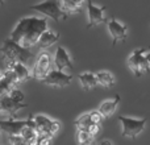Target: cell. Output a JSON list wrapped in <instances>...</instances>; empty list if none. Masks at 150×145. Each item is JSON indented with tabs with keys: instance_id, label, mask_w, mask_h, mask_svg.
<instances>
[{
	"instance_id": "6da1fadb",
	"label": "cell",
	"mask_w": 150,
	"mask_h": 145,
	"mask_svg": "<svg viewBox=\"0 0 150 145\" xmlns=\"http://www.w3.org/2000/svg\"><path fill=\"white\" fill-rule=\"evenodd\" d=\"M47 31V18L38 16H26L18 20L13 31L11 32L9 38L17 42L25 49L38 45L41 36Z\"/></svg>"
},
{
	"instance_id": "7a4b0ae2",
	"label": "cell",
	"mask_w": 150,
	"mask_h": 145,
	"mask_svg": "<svg viewBox=\"0 0 150 145\" xmlns=\"http://www.w3.org/2000/svg\"><path fill=\"white\" fill-rule=\"evenodd\" d=\"M1 58L8 66L12 63H29L34 58V54L29 49H25L9 37L3 41V45L0 46Z\"/></svg>"
},
{
	"instance_id": "3957f363",
	"label": "cell",
	"mask_w": 150,
	"mask_h": 145,
	"mask_svg": "<svg viewBox=\"0 0 150 145\" xmlns=\"http://www.w3.org/2000/svg\"><path fill=\"white\" fill-rule=\"evenodd\" d=\"M29 8L42 13L46 17L53 18L54 21H62L69 17L65 13V11H63L61 0L59 1H44V3H40V4H33Z\"/></svg>"
},
{
	"instance_id": "277c9868",
	"label": "cell",
	"mask_w": 150,
	"mask_h": 145,
	"mask_svg": "<svg viewBox=\"0 0 150 145\" xmlns=\"http://www.w3.org/2000/svg\"><path fill=\"white\" fill-rule=\"evenodd\" d=\"M119 122L121 123V135L124 137L136 139L144 132L146 127V119H134L129 116H119Z\"/></svg>"
},
{
	"instance_id": "5b68a950",
	"label": "cell",
	"mask_w": 150,
	"mask_h": 145,
	"mask_svg": "<svg viewBox=\"0 0 150 145\" xmlns=\"http://www.w3.org/2000/svg\"><path fill=\"white\" fill-rule=\"evenodd\" d=\"M26 127L36 128V123H34L33 117L26 120H17V119H11V117L4 120L0 119V129L7 133L8 136H20L23 129Z\"/></svg>"
},
{
	"instance_id": "8992f818",
	"label": "cell",
	"mask_w": 150,
	"mask_h": 145,
	"mask_svg": "<svg viewBox=\"0 0 150 145\" xmlns=\"http://www.w3.org/2000/svg\"><path fill=\"white\" fill-rule=\"evenodd\" d=\"M33 120L36 123L37 132L40 136H47V137H53L55 133L59 131L61 123L57 120H53L50 117H47L46 115L37 114L33 116Z\"/></svg>"
},
{
	"instance_id": "52a82bcc",
	"label": "cell",
	"mask_w": 150,
	"mask_h": 145,
	"mask_svg": "<svg viewBox=\"0 0 150 145\" xmlns=\"http://www.w3.org/2000/svg\"><path fill=\"white\" fill-rule=\"evenodd\" d=\"M145 54V49H136L128 58V66L136 77H141L142 74L150 70L148 62H146Z\"/></svg>"
},
{
	"instance_id": "ba28073f",
	"label": "cell",
	"mask_w": 150,
	"mask_h": 145,
	"mask_svg": "<svg viewBox=\"0 0 150 145\" xmlns=\"http://www.w3.org/2000/svg\"><path fill=\"white\" fill-rule=\"evenodd\" d=\"M52 66V57L47 53H42L37 57L36 62H34L33 70H32V78L37 80H42L44 82L45 78L49 75V72L52 71L50 69Z\"/></svg>"
},
{
	"instance_id": "9c48e42d",
	"label": "cell",
	"mask_w": 150,
	"mask_h": 145,
	"mask_svg": "<svg viewBox=\"0 0 150 145\" xmlns=\"http://www.w3.org/2000/svg\"><path fill=\"white\" fill-rule=\"evenodd\" d=\"M87 28H93V26H98L101 23H107L105 15H104V11L105 7H100V5L93 4L92 1H87Z\"/></svg>"
},
{
	"instance_id": "30bf717a",
	"label": "cell",
	"mask_w": 150,
	"mask_h": 145,
	"mask_svg": "<svg viewBox=\"0 0 150 145\" xmlns=\"http://www.w3.org/2000/svg\"><path fill=\"white\" fill-rule=\"evenodd\" d=\"M107 29L113 40V46L120 41H125L128 37V26L117 21L116 18H109L107 20Z\"/></svg>"
},
{
	"instance_id": "8fae6325",
	"label": "cell",
	"mask_w": 150,
	"mask_h": 145,
	"mask_svg": "<svg viewBox=\"0 0 150 145\" xmlns=\"http://www.w3.org/2000/svg\"><path fill=\"white\" fill-rule=\"evenodd\" d=\"M71 80H73L71 74H66V72L54 69L45 78L44 83L47 86H52V87H66L67 85H70Z\"/></svg>"
},
{
	"instance_id": "7c38bea8",
	"label": "cell",
	"mask_w": 150,
	"mask_h": 145,
	"mask_svg": "<svg viewBox=\"0 0 150 145\" xmlns=\"http://www.w3.org/2000/svg\"><path fill=\"white\" fill-rule=\"evenodd\" d=\"M23 108H26V104L18 103V102H16L15 99L9 95L0 99V112L7 114L11 119H16V114Z\"/></svg>"
},
{
	"instance_id": "4fadbf2b",
	"label": "cell",
	"mask_w": 150,
	"mask_h": 145,
	"mask_svg": "<svg viewBox=\"0 0 150 145\" xmlns=\"http://www.w3.org/2000/svg\"><path fill=\"white\" fill-rule=\"evenodd\" d=\"M54 66L57 70L63 71L65 69H73V60L69 52L63 46H58L54 54Z\"/></svg>"
},
{
	"instance_id": "5bb4252c",
	"label": "cell",
	"mask_w": 150,
	"mask_h": 145,
	"mask_svg": "<svg viewBox=\"0 0 150 145\" xmlns=\"http://www.w3.org/2000/svg\"><path fill=\"white\" fill-rule=\"evenodd\" d=\"M7 70H9L13 74L17 85L26 82L32 78V71H29V69L24 63H12V65L7 66Z\"/></svg>"
},
{
	"instance_id": "9a60e30c",
	"label": "cell",
	"mask_w": 150,
	"mask_h": 145,
	"mask_svg": "<svg viewBox=\"0 0 150 145\" xmlns=\"http://www.w3.org/2000/svg\"><path fill=\"white\" fill-rule=\"evenodd\" d=\"M16 80L13 74L9 70H5V72L3 74V79L0 80V99L8 96L12 92L13 88H16Z\"/></svg>"
},
{
	"instance_id": "2e32d148",
	"label": "cell",
	"mask_w": 150,
	"mask_h": 145,
	"mask_svg": "<svg viewBox=\"0 0 150 145\" xmlns=\"http://www.w3.org/2000/svg\"><path fill=\"white\" fill-rule=\"evenodd\" d=\"M120 100H121L120 95H115L112 99H108V100L101 102L100 106H99V108H98V111L100 112L103 117L112 116V115L115 114V111H116V108H117V106H119Z\"/></svg>"
},
{
	"instance_id": "e0dca14e",
	"label": "cell",
	"mask_w": 150,
	"mask_h": 145,
	"mask_svg": "<svg viewBox=\"0 0 150 145\" xmlns=\"http://www.w3.org/2000/svg\"><path fill=\"white\" fill-rule=\"evenodd\" d=\"M78 80L79 85L83 90L90 91L92 88H95L98 86V78H96V72H91V71H84L80 72L78 75Z\"/></svg>"
},
{
	"instance_id": "ac0fdd59",
	"label": "cell",
	"mask_w": 150,
	"mask_h": 145,
	"mask_svg": "<svg viewBox=\"0 0 150 145\" xmlns=\"http://www.w3.org/2000/svg\"><path fill=\"white\" fill-rule=\"evenodd\" d=\"M59 33L55 31H46L44 34L41 36L38 41V46L40 49H47V48L53 46L55 42L59 40Z\"/></svg>"
},
{
	"instance_id": "d6986e66",
	"label": "cell",
	"mask_w": 150,
	"mask_h": 145,
	"mask_svg": "<svg viewBox=\"0 0 150 145\" xmlns=\"http://www.w3.org/2000/svg\"><path fill=\"white\" fill-rule=\"evenodd\" d=\"M96 78H98V85L104 88H111L115 85L116 79L115 75L108 70H100L96 72Z\"/></svg>"
},
{
	"instance_id": "ffe728a7",
	"label": "cell",
	"mask_w": 150,
	"mask_h": 145,
	"mask_svg": "<svg viewBox=\"0 0 150 145\" xmlns=\"http://www.w3.org/2000/svg\"><path fill=\"white\" fill-rule=\"evenodd\" d=\"M74 125L76 127V131H86V132H88V129H90L92 125H96V124L92 123L91 116H90V112H87V114L80 115V116L74 122Z\"/></svg>"
},
{
	"instance_id": "44dd1931",
	"label": "cell",
	"mask_w": 150,
	"mask_h": 145,
	"mask_svg": "<svg viewBox=\"0 0 150 145\" xmlns=\"http://www.w3.org/2000/svg\"><path fill=\"white\" fill-rule=\"evenodd\" d=\"M84 3L83 1H74V0H67V1H62V8L65 11V13L67 16L78 13L80 11V8L83 7Z\"/></svg>"
},
{
	"instance_id": "7402d4cb",
	"label": "cell",
	"mask_w": 150,
	"mask_h": 145,
	"mask_svg": "<svg viewBox=\"0 0 150 145\" xmlns=\"http://www.w3.org/2000/svg\"><path fill=\"white\" fill-rule=\"evenodd\" d=\"M76 143L78 145H92L93 136L86 131H76Z\"/></svg>"
},
{
	"instance_id": "603a6c76",
	"label": "cell",
	"mask_w": 150,
	"mask_h": 145,
	"mask_svg": "<svg viewBox=\"0 0 150 145\" xmlns=\"http://www.w3.org/2000/svg\"><path fill=\"white\" fill-rule=\"evenodd\" d=\"M20 136L28 143V141H32V140L38 137V132H37V129L33 127H26L23 129V132L20 133Z\"/></svg>"
},
{
	"instance_id": "cb8c5ba5",
	"label": "cell",
	"mask_w": 150,
	"mask_h": 145,
	"mask_svg": "<svg viewBox=\"0 0 150 145\" xmlns=\"http://www.w3.org/2000/svg\"><path fill=\"white\" fill-rule=\"evenodd\" d=\"M9 96H12V98L15 99L16 102H18V103H24V99H25L24 92L21 90H18V88H13L12 92L9 94Z\"/></svg>"
},
{
	"instance_id": "d4e9b609",
	"label": "cell",
	"mask_w": 150,
	"mask_h": 145,
	"mask_svg": "<svg viewBox=\"0 0 150 145\" xmlns=\"http://www.w3.org/2000/svg\"><path fill=\"white\" fill-rule=\"evenodd\" d=\"M8 137H9L8 141H9L11 145H28L21 136H8Z\"/></svg>"
},
{
	"instance_id": "484cf974",
	"label": "cell",
	"mask_w": 150,
	"mask_h": 145,
	"mask_svg": "<svg viewBox=\"0 0 150 145\" xmlns=\"http://www.w3.org/2000/svg\"><path fill=\"white\" fill-rule=\"evenodd\" d=\"M99 132H100V125H92V127L88 129V133H90V135H92L93 137H95Z\"/></svg>"
},
{
	"instance_id": "4316f807",
	"label": "cell",
	"mask_w": 150,
	"mask_h": 145,
	"mask_svg": "<svg viewBox=\"0 0 150 145\" xmlns=\"http://www.w3.org/2000/svg\"><path fill=\"white\" fill-rule=\"evenodd\" d=\"M100 145H113V144H112V141H109V140H101Z\"/></svg>"
},
{
	"instance_id": "83f0119b",
	"label": "cell",
	"mask_w": 150,
	"mask_h": 145,
	"mask_svg": "<svg viewBox=\"0 0 150 145\" xmlns=\"http://www.w3.org/2000/svg\"><path fill=\"white\" fill-rule=\"evenodd\" d=\"M145 58H146V62H148V65H149V68H150V52H148L145 54Z\"/></svg>"
},
{
	"instance_id": "f1b7e54d",
	"label": "cell",
	"mask_w": 150,
	"mask_h": 145,
	"mask_svg": "<svg viewBox=\"0 0 150 145\" xmlns=\"http://www.w3.org/2000/svg\"><path fill=\"white\" fill-rule=\"evenodd\" d=\"M3 79V74H1V72H0V80H1Z\"/></svg>"
}]
</instances>
